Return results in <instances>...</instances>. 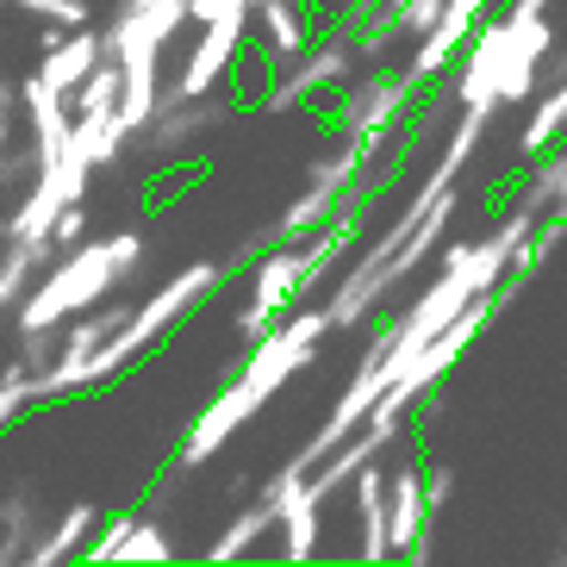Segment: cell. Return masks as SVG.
Instances as JSON below:
<instances>
[{
  "instance_id": "1",
  "label": "cell",
  "mask_w": 567,
  "mask_h": 567,
  "mask_svg": "<svg viewBox=\"0 0 567 567\" xmlns=\"http://www.w3.org/2000/svg\"><path fill=\"white\" fill-rule=\"evenodd\" d=\"M225 275H231V268H218V262H187L182 275L163 281L144 306H132V318H125L101 350H94V362H87V386H101V381H113V374H125L132 362H144V355H151L156 343H163V337L206 300V293L225 287Z\"/></svg>"
},
{
  "instance_id": "2",
  "label": "cell",
  "mask_w": 567,
  "mask_h": 567,
  "mask_svg": "<svg viewBox=\"0 0 567 567\" xmlns=\"http://www.w3.org/2000/svg\"><path fill=\"white\" fill-rule=\"evenodd\" d=\"M125 281L113 262V237L106 244H75V250H63L51 268H44V281L25 293V306H19V337L32 343V337H51L56 324H63L69 312H94L101 300H113V287Z\"/></svg>"
},
{
  "instance_id": "3",
  "label": "cell",
  "mask_w": 567,
  "mask_h": 567,
  "mask_svg": "<svg viewBox=\"0 0 567 567\" xmlns=\"http://www.w3.org/2000/svg\"><path fill=\"white\" fill-rule=\"evenodd\" d=\"M250 19H256L250 0H218V13L200 25V44L187 51L182 75L163 87L168 101H200V94H218V87L231 82L237 56H244V44H250Z\"/></svg>"
},
{
  "instance_id": "4",
  "label": "cell",
  "mask_w": 567,
  "mask_h": 567,
  "mask_svg": "<svg viewBox=\"0 0 567 567\" xmlns=\"http://www.w3.org/2000/svg\"><path fill=\"white\" fill-rule=\"evenodd\" d=\"M331 331H337L331 306H324V312L293 306V312H281V324H275V331L250 343V355H244V374H237V381H250L262 400H275V393H281V386L318 355V343H324Z\"/></svg>"
},
{
  "instance_id": "5",
  "label": "cell",
  "mask_w": 567,
  "mask_h": 567,
  "mask_svg": "<svg viewBox=\"0 0 567 567\" xmlns=\"http://www.w3.org/2000/svg\"><path fill=\"white\" fill-rule=\"evenodd\" d=\"M268 505H275V517H281V536H287V561H312L318 555V493H312V467L293 455V462L268 481Z\"/></svg>"
},
{
  "instance_id": "6",
  "label": "cell",
  "mask_w": 567,
  "mask_h": 567,
  "mask_svg": "<svg viewBox=\"0 0 567 567\" xmlns=\"http://www.w3.org/2000/svg\"><path fill=\"white\" fill-rule=\"evenodd\" d=\"M431 493H424V467L405 462L386 474V536H393V555L400 561H431V543H424V530H431Z\"/></svg>"
},
{
  "instance_id": "7",
  "label": "cell",
  "mask_w": 567,
  "mask_h": 567,
  "mask_svg": "<svg viewBox=\"0 0 567 567\" xmlns=\"http://www.w3.org/2000/svg\"><path fill=\"white\" fill-rule=\"evenodd\" d=\"M262 393H256L250 381H231L225 386V393H218L213 405H206L200 417H194V431H187V443H182V467H200V462H213L218 450H225V443H231L237 431H244V424H250L256 412H262Z\"/></svg>"
},
{
  "instance_id": "8",
  "label": "cell",
  "mask_w": 567,
  "mask_h": 567,
  "mask_svg": "<svg viewBox=\"0 0 567 567\" xmlns=\"http://www.w3.org/2000/svg\"><path fill=\"white\" fill-rule=\"evenodd\" d=\"M499 82H505V13L474 25L467 38V63L455 75V101L462 106H481V113H499Z\"/></svg>"
},
{
  "instance_id": "9",
  "label": "cell",
  "mask_w": 567,
  "mask_h": 567,
  "mask_svg": "<svg viewBox=\"0 0 567 567\" xmlns=\"http://www.w3.org/2000/svg\"><path fill=\"white\" fill-rule=\"evenodd\" d=\"M231 118V106L225 101H213V94H200V101H156V113H151V125H144V144H151L156 156H182V151H194V137L200 132H213V125H225Z\"/></svg>"
},
{
  "instance_id": "10",
  "label": "cell",
  "mask_w": 567,
  "mask_h": 567,
  "mask_svg": "<svg viewBox=\"0 0 567 567\" xmlns=\"http://www.w3.org/2000/svg\"><path fill=\"white\" fill-rule=\"evenodd\" d=\"M412 75H386V69H374L368 82H355L350 94H343V132H393L405 118V101H412Z\"/></svg>"
},
{
  "instance_id": "11",
  "label": "cell",
  "mask_w": 567,
  "mask_h": 567,
  "mask_svg": "<svg viewBox=\"0 0 567 567\" xmlns=\"http://www.w3.org/2000/svg\"><path fill=\"white\" fill-rule=\"evenodd\" d=\"M306 287H312L306 281V244H275L268 256H256V293H250L256 312H268V318L293 312Z\"/></svg>"
},
{
  "instance_id": "12",
  "label": "cell",
  "mask_w": 567,
  "mask_h": 567,
  "mask_svg": "<svg viewBox=\"0 0 567 567\" xmlns=\"http://www.w3.org/2000/svg\"><path fill=\"white\" fill-rule=\"evenodd\" d=\"M355 63H362V38L337 32V38L306 44V51L293 56V69H287V82L300 87V94H318V87H350Z\"/></svg>"
},
{
  "instance_id": "13",
  "label": "cell",
  "mask_w": 567,
  "mask_h": 567,
  "mask_svg": "<svg viewBox=\"0 0 567 567\" xmlns=\"http://www.w3.org/2000/svg\"><path fill=\"white\" fill-rule=\"evenodd\" d=\"M106 56V32H94V25H75V32H63L51 44V51L38 56V75L56 87V94H75V87L87 82V69Z\"/></svg>"
},
{
  "instance_id": "14",
  "label": "cell",
  "mask_w": 567,
  "mask_h": 567,
  "mask_svg": "<svg viewBox=\"0 0 567 567\" xmlns=\"http://www.w3.org/2000/svg\"><path fill=\"white\" fill-rule=\"evenodd\" d=\"M306 44H312V19H306L300 0H262V7H256V51L262 56L293 63Z\"/></svg>"
},
{
  "instance_id": "15",
  "label": "cell",
  "mask_w": 567,
  "mask_h": 567,
  "mask_svg": "<svg viewBox=\"0 0 567 567\" xmlns=\"http://www.w3.org/2000/svg\"><path fill=\"white\" fill-rule=\"evenodd\" d=\"M355 517H362V561H393V536H386V474L381 462L355 467Z\"/></svg>"
},
{
  "instance_id": "16",
  "label": "cell",
  "mask_w": 567,
  "mask_h": 567,
  "mask_svg": "<svg viewBox=\"0 0 567 567\" xmlns=\"http://www.w3.org/2000/svg\"><path fill=\"white\" fill-rule=\"evenodd\" d=\"M94 524H101V512H94V505H69L51 530H44L32 549H25V561H32V567H56V561H69V555H87V543H94Z\"/></svg>"
},
{
  "instance_id": "17",
  "label": "cell",
  "mask_w": 567,
  "mask_h": 567,
  "mask_svg": "<svg viewBox=\"0 0 567 567\" xmlns=\"http://www.w3.org/2000/svg\"><path fill=\"white\" fill-rule=\"evenodd\" d=\"M337 213H343V194H324V187L306 182L300 200H293L281 218H275V244H306V237H318Z\"/></svg>"
},
{
  "instance_id": "18",
  "label": "cell",
  "mask_w": 567,
  "mask_h": 567,
  "mask_svg": "<svg viewBox=\"0 0 567 567\" xmlns=\"http://www.w3.org/2000/svg\"><path fill=\"white\" fill-rule=\"evenodd\" d=\"M275 524H281V517H275V505H268V493H262L256 505H244V512L231 517V530L218 536L213 549H206V561H213V567H218V561H244V555H250L256 543L275 530Z\"/></svg>"
},
{
  "instance_id": "19",
  "label": "cell",
  "mask_w": 567,
  "mask_h": 567,
  "mask_svg": "<svg viewBox=\"0 0 567 567\" xmlns=\"http://www.w3.org/2000/svg\"><path fill=\"white\" fill-rule=\"evenodd\" d=\"M44 262H56V244L44 237V244H25V237H13L7 250H0V312L7 306H19V293L32 287V275Z\"/></svg>"
},
{
  "instance_id": "20",
  "label": "cell",
  "mask_w": 567,
  "mask_h": 567,
  "mask_svg": "<svg viewBox=\"0 0 567 567\" xmlns=\"http://www.w3.org/2000/svg\"><path fill=\"white\" fill-rule=\"evenodd\" d=\"M517 200L530 206V213H543V218H549L555 206L567 200V144H561V151H543V156H536L530 182H524V194H517Z\"/></svg>"
},
{
  "instance_id": "21",
  "label": "cell",
  "mask_w": 567,
  "mask_h": 567,
  "mask_svg": "<svg viewBox=\"0 0 567 567\" xmlns=\"http://www.w3.org/2000/svg\"><path fill=\"white\" fill-rule=\"evenodd\" d=\"M113 561H144V567H168L175 561V543H168L163 524H151V517H137L132 530H125V543H118Z\"/></svg>"
},
{
  "instance_id": "22",
  "label": "cell",
  "mask_w": 567,
  "mask_h": 567,
  "mask_svg": "<svg viewBox=\"0 0 567 567\" xmlns=\"http://www.w3.org/2000/svg\"><path fill=\"white\" fill-rule=\"evenodd\" d=\"M87 237V200H69L63 213H56V225H51V244H56V256L63 250H75Z\"/></svg>"
},
{
  "instance_id": "23",
  "label": "cell",
  "mask_w": 567,
  "mask_h": 567,
  "mask_svg": "<svg viewBox=\"0 0 567 567\" xmlns=\"http://www.w3.org/2000/svg\"><path fill=\"white\" fill-rule=\"evenodd\" d=\"M424 493H431V512H443V505L455 499V474L431 462V467H424Z\"/></svg>"
},
{
  "instance_id": "24",
  "label": "cell",
  "mask_w": 567,
  "mask_h": 567,
  "mask_svg": "<svg viewBox=\"0 0 567 567\" xmlns=\"http://www.w3.org/2000/svg\"><path fill=\"white\" fill-rule=\"evenodd\" d=\"M51 19H56V25H69V32H75V25H94V13H87V0H56V7H51Z\"/></svg>"
},
{
  "instance_id": "25",
  "label": "cell",
  "mask_w": 567,
  "mask_h": 567,
  "mask_svg": "<svg viewBox=\"0 0 567 567\" xmlns=\"http://www.w3.org/2000/svg\"><path fill=\"white\" fill-rule=\"evenodd\" d=\"M19 7H25V13H38V19H51V7H56V0H19Z\"/></svg>"
},
{
  "instance_id": "26",
  "label": "cell",
  "mask_w": 567,
  "mask_h": 567,
  "mask_svg": "<svg viewBox=\"0 0 567 567\" xmlns=\"http://www.w3.org/2000/svg\"><path fill=\"white\" fill-rule=\"evenodd\" d=\"M7 132H13V113H7V101H0V151H7Z\"/></svg>"
},
{
  "instance_id": "27",
  "label": "cell",
  "mask_w": 567,
  "mask_h": 567,
  "mask_svg": "<svg viewBox=\"0 0 567 567\" xmlns=\"http://www.w3.org/2000/svg\"><path fill=\"white\" fill-rule=\"evenodd\" d=\"M512 7H530V13H543V7H549V0H512Z\"/></svg>"
},
{
  "instance_id": "28",
  "label": "cell",
  "mask_w": 567,
  "mask_h": 567,
  "mask_svg": "<svg viewBox=\"0 0 567 567\" xmlns=\"http://www.w3.org/2000/svg\"><path fill=\"white\" fill-rule=\"evenodd\" d=\"M0 101H7V69H0Z\"/></svg>"
},
{
  "instance_id": "29",
  "label": "cell",
  "mask_w": 567,
  "mask_h": 567,
  "mask_svg": "<svg viewBox=\"0 0 567 567\" xmlns=\"http://www.w3.org/2000/svg\"><path fill=\"white\" fill-rule=\"evenodd\" d=\"M250 7H262V0H250Z\"/></svg>"
},
{
  "instance_id": "30",
  "label": "cell",
  "mask_w": 567,
  "mask_h": 567,
  "mask_svg": "<svg viewBox=\"0 0 567 567\" xmlns=\"http://www.w3.org/2000/svg\"><path fill=\"white\" fill-rule=\"evenodd\" d=\"M0 7H7V0H0Z\"/></svg>"
}]
</instances>
